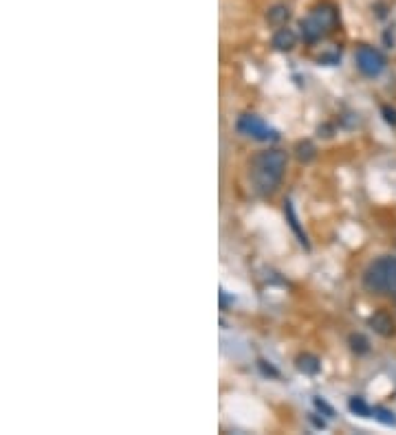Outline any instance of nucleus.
Returning <instances> with one entry per match:
<instances>
[{
  "label": "nucleus",
  "instance_id": "obj_4",
  "mask_svg": "<svg viewBox=\"0 0 396 435\" xmlns=\"http://www.w3.org/2000/svg\"><path fill=\"white\" fill-rule=\"evenodd\" d=\"M354 62H356V68H359V73L370 77V79L379 77L385 71V66H388L385 55L379 49L368 47V44H361L359 49H356Z\"/></svg>",
  "mask_w": 396,
  "mask_h": 435
},
{
  "label": "nucleus",
  "instance_id": "obj_6",
  "mask_svg": "<svg viewBox=\"0 0 396 435\" xmlns=\"http://www.w3.org/2000/svg\"><path fill=\"white\" fill-rule=\"evenodd\" d=\"M368 326L374 330V334L383 336V339H392L396 334V321L388 310H376L368 316Z\"/></svg>",
  "mask_w": 396,
  "mask_h": 435
},
{
  "label": "nucleus",
  "instance_id": "obj_14",
  "mask_svg": "<svg viewBox=\"0 0 396 435\" xmlns=\"http://www.w3.org/2000/svg\"><path fill=\"white\" fill-rule=\"evenodd\" d=\"M372 418H374V420H379V422L385 424V427H396V418H394V413H392L390 409L372 407Z\"/></svg>",
  "mask_w": 396,
  "mask_h": 435
},
{
  "label": "nucleus",
  "instance_id": "obj_8",
  "mask_svg": "<svg viewBox=\"0 0 396 435\" xmlns=\"http://www.w3.org/2000/svg\"><path fill=\"white\" fill-rule=\"evenodd\" d=\"M295 367H297V371H302L304 376H317V374L322 371V361L317 359L315 354L304 352V354H300L295 359Z\"/></svg>",
  "mask_w": 396,
  "mask_h": 435
},
{
  "label": "nucleus",
  "instance_id": "obj_16",
  "mask_svg": "<svg viewBox=\"0 0 396 435\" xmlns=\"http://www.w3.org/2000/svg\"><path fill=\"white\" fill-rule=\"evenodd\" d=\"M315 407L320 409V411H324V413L328 415V418H332V415H334V411L326 405V400H324V398H315Z\"/></svg>",
  "mask_w": 396,
  "mask_h": 435
},
{
  "label": "nucleus",
  "instance_id": "obj_7",
  "mask_svg": "<svg viewBox=\"0 0 396 435\" xmlns=\"http://www.w3.org/2000/svg\"><path fill=\"white\" fill-rule=\"evenodd\" d=\"M271 44H273L275 51L289 53V51H293V49L297 47V33H295L293 29H289V25H286V27H280V29L273 33Z\"/></svg>",
  "mask_w": 396,
  "mask_h": 435
},
{
  "label": "nucleus",
  "instance_id": "obj_1",
  "mask_svg": "<svg viewBox=\"0 0 396 435\" xmlns=\"http://www.w3.org/2000/svg\"><path fill=\"white\" fill-rule=\"evenodd\" d=\"M289 156L286 152L269 148L257 152L249 161V181L255 193L260 196H271L282 185V178L286 174Z\"/></svg>",
  "mask_w": 396,
  "mask_h": 435
},
{
  "label": "nucleus",
  "instance_id": "obj_13",
  "mask_svg": "<svg viewBox=\"0 0 396 435\" xmlns=\"http://www.w3.org/2000/svg\"><path fill=\"white\" fill-rule=\"evenodd\" d=\"M348 407H350V411L354 415H361V418H372V407L361 398V395H354V398H350Z\"/></svg>",
  "mask_w": 396,
  "mask_h": 435
},
{
  "label": "nucleus",
  "instance_id": "obj_3",
  "mask_svg": "<svg viewBox=\"0 0 396 435\" xmlns=\"http://www.w3.org/2000/svg\"><path fill=\"white\" fill-rule=\"evenodd\" d=\"M337 25H339V13H337L332 5L324 3V5H317L300 23V35L304 42L315 44L328 33H332Z\"/></svg>",
  "mask_w": 396,
  "mask_h": 435
},
{
  "label": "nucleus",
  "instance_id": "obj_9",
  "mask_svg": "<svg viewBox=\"0 0 396 435\" xmlns=\"http://www.w3.org/2000/svg\"><path fill=\"white\" fill-rule=\"evenodd\" d=\"M289 20H291V9L286 5H273L269 11H267V23L271 27H286L289 25Z\"/></svg>",
  "mask_w": 396,
  "mask_h": 435
},
{
  "label": "nucleus",
  "instance_id": "obj_5",
  "mask_svg": "<svg viewBox=\"0 0 396 435\" xmlns=\"http://www.w3.org/2000/svg\"><path fill=\"white\" fill-rule=\"evenodd\" d=\"M238 132L253 138V141H275L277 138V132L264 121L262 117H257V114H243L240 119H238V124H235Z\"/></svg>",
  "mask_w": 396,
  "mask_h": 435
},
{
  "label": "nucleus",
  "instance_id": "obj_2",
  "mask_svg": "<svg viewBox=\"0 0 396 435\" xmlns=\"http://www.w3.org/2000/svg\"><path fill=\"white\" fill-rule=\"evenodd\" d=\"M363 288L372 294H385L396 299V257L381 255L363 270Z\"/></svg>",
  "mask_w": 396,
  "mask_h": 435
},
{
  "label": "nucleus",
  "instance_id": "obj_11",
  "mask_svg": "<svg viewBox=\"0 0 396 435\" xmlns=\"http://www.w3.org/2000/svg\"><path fill=\"white\" fill-rule=\"evenodd\" d=\"M284 213H286V218H289V225H291V229L297 233V237H300V242L308 249V240H306V233L302 231V227H300V222H297V215H295V211H293V203L291 201H286L284 203Z\"/></svg>",
  "mask_w": 396,
  "mask_h": 435
},
{
  "label": "nucleus",
  "instance_id": "obj_15",
  "mask_svg": "<svg viewBox=\"0 0 396 435\" xmlns=\"http://www.w3.org/2000/svg\"><path fill=\"white\" fill-rule=\"evenodd\" d=\"M381 114H383V119H385L388 126L396 128V108H392V106H381Z\"/></svg>",
  "mask_w": 396,
  "mask_h": 435
},
{
  "label": "nucleus",
  "instance_id": "obj_18",
  "mask_svg": "<svg viewBox=\"0 0 396 435\" xmlns=\"http://www.w3.org/2000/svg\"><path fill=\"white\" fill-rule=\"evenodd\" d=\"M229 304H233V299L227 294V290H221V310H227Z\"/></svg>",
  "mask_w": 396,
  "mask_h": 435
},
{
  "label": "nucleus",
  "instance_id": "obj_17",
  "mask_svg": "<svg viewBox=\"0 0 396 435\" xmlns=\"http://www.w3.org/2000/svg\"><path fill=\"white\" fill-rule=\"evenodd\" d=\"M260 367H262V371H264V374L273 376V379H277V376H280V371H277L273 365H267V361H260Z\"/></svg>",
  "mask_w": 396,
  "mask_h": 435
},
{
  "label": "nucleus",
  "instance_id": "obj_12",
  "mask_svg": "<svg viewBox=\"0 0 396 435\" xmlns=\"http://www.w3.org/2000/svg\"><path fill=\"white\" fill-rule=\"evenodd\" d=\"M348 345H350V350H352L356 356H363V354L370 352V341L366 339V336H363L361 332L350 334V336H348Z\"/></svg>",
  "mask_w": 396,
  "mask_h": 435
},
{
  "label": "nucleus",
  "instance_id": "obj_10",
  "mask_svg": "<svg viewBox=\"0 0 396 435\" xmlns=\"http://www.w3.org/2000/svg\"><path fill=\"white\" fill-rule=\"evenodd\" d=\"M293 152H295L297 161L304 163V165H308L310 161H315V158H317V148H315L313 141H308V138H302V141H297L295 148H293Z\"/></svg>",
  "mask_w": 396,
  "mask_h": 435
}]
</instances>
